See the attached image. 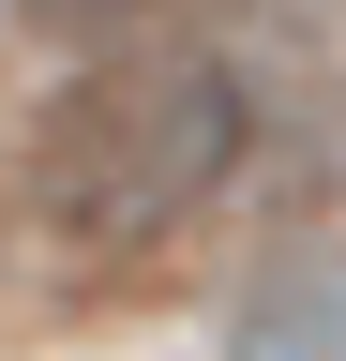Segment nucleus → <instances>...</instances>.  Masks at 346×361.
Returning a JSON list of instances; mask_svg holds the SVG:
<instances>
[{"label":"nucleus","instance_id":"nucleus-2","mask_svg":"<svg viewBox=\"0 0 346 361\" xmlns=\"http://www.w3.org/2000/svg\"><path fill=\"white\" fill-rule=\"evenodd\" d=\"M241 361H346V271H301V286H256Z\"/></svg>","mask_w":346,"mask_h":361},{"label":"nucleus","instance_id":"nucleus-3","mask_svg":"<svg viewBox=\"0 0 346 361\" xmlns=\"http://www.w3.org/2000/svg\"><path fill=\"white\" fill-rule=\"evenodd\" d=\"M30 16H46V30H121L136 0H30Z\"/></svg>","mask_w":346,"mask_h":361},{"label":"nucleus","instance_id":"nucleus-1","mask_svg":"<svg viewBox=\"0 0 346 361\" xmlns=\"http://www.w3.org/2000/svg\"><path fill=\"white\" fill-rule=\"evenodd\" d=\"M226 166H241L226 75L181 61V45H136V61H91L30 121V226L61 256H91V271H136V256H166L211 211Z\"/></svg>","mask_w":346,"mask_h":361}]
</instances>
